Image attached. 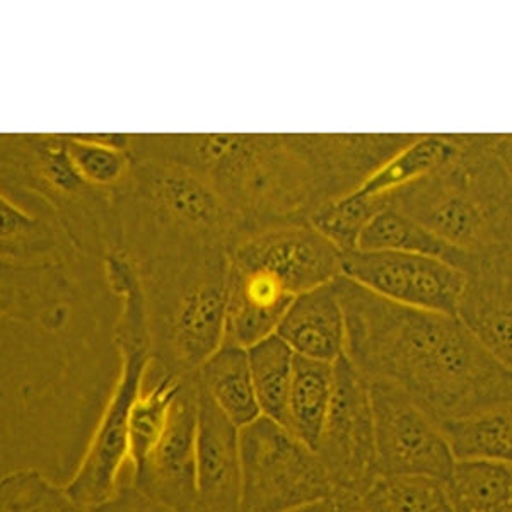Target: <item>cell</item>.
<instances>
[{"label": "cell", "instance_id": "cell-1", "mask_svg": "<svg viewBox=\"0 0 512 512\" xmlns=\"http://www.w3.org/2000/svg\"><path fill=\"white\" fill-rule=\"evenodd\" d=\"M349 357L367 379L395 384L437 424L512 403V371L456 315L408 308L354 280H335Z\"/></svg>", "mask_w": 512, "mask_h": 512}, {"label": "cell", "instance_id": "cell-2", "mask_svg": "<svg viewBox=\"0 0 512 512\" xmlns=\"http://www.w3.org/2000/svg\"><path fill=\"white\" fill-rule=\"evenodd\" d=\"M130 154L204 175L250 233L309 222L328 204L297 135H137Z\"/></svg>", "mask_w": 512, "mask_h": 512}, {"label": "cell", "instance_id": "cell-3", "mask_svg": "<svg viewBox=\"0 0 512 512\" xmlns=\"http://www.w3.org/2000/svg\"><path fill=\"white\" fill-rule=\"evenodd\" d=\"M204 246L152 258L147 320L161 376L197 373L224 344L229 253Z\"/></svg>", "mask_w": 512, "mask_h": 512}, {"label": "cell", "instance_id": "cell-4", "mask_svg": "<svg viewBox=\"0 0 512 512\" xmlns=\"http://www.w3.org/2000/svg\"><path fill=\"white\" fill-rule=\"evenodd\" d=\"M422 226L468 256L512 248V181L492 156L489 135H466L460 158L388 198Z\"/></svg>", "mask_w": 512, "mask_h": 512}, {"label": "cell", "instance_id": "cell-5", "mask_svg": "<svg viewBox=\"0 0 512 512\" xmlns=\"http://www.w3.org/2000/svg\"><path fill=\"white\" fill-rule=\"evenodd\" d=\"M115 344L122 357L120 373L106 403L86 453L64 487L84 506H103L113 499L118 478L128 461V427L135 400L146 383L151 364V333L147 316L140 311H122L115 326Z\"/></svg>", "mask_w": 512, "mask_h": 512}, {"label": "cell", "instance_id": "cell-6", "mask_svg": "<svg viewBox=\"0 0 512 512\" xmlns=\"http://www.w3.org/2000/svg\"><path fill=\"white\" fill-rule=\"evenodd\" d=\"M128 180L152 226L171 236L166 253L202 246L227 250V243L234 245L236 234L243 231L214 185L193 169L158 159H134Z\"/></svg>", "mask_w": 512, "mask_h": 512}, {"label": "cell", "instance_id": "cell-7", "mask_svg": "<svg viewBox=\"0 0 512 512\" xmlns=\"http://www.w3.org/2000/svg\"><path fill=\"white\" fill-rule=\"evenodd\" d=\"M241 465V512L292 511L335 490L315 449L263 415L241 429Z\"/></svg>", "mask_w": 512, "mask_h": 512}, {"label": "cell", "instance_id": "cell-8", "mask_svg": "<svg viewBox=\"0 0 512 512\" xmlns=\"http://www.w3.org/2000/svg\"><path fill=\"white\" fill-rule=\"evenodd\" d=\"M333 487L366 494L379 478L369 381L347 355L335 362V390L316 448Z\"/></svg>", "mask_w": 512, "mask_h": 512}, {"label": "cell", "instance_id": "cell-9", "mask_svg": "<svg viewBox=\"0 0 512 512\" xmlns=\"http://www.w3.org/2000/svg\"><path fill=\"white\" fill-rule=\"evenodd\" d=\"M367 381L376 425L379 477L446 482L456 460L436 420L395 384Z\"/></svg>", "mask_w": 512, "mask_h": 512}, {"label": "cell", "instance_id": "cell-10", "mask_svg": "<svg viewBox=\"0 0 512 512\" xmlns=\"http://www.w3.org/2000/svg\"><path fill=\"white\" fill-rule=\"evenodd\" d=\"M342 275L393 303L444 315H456L466 282L441 258L402 251H349Z\"/></svg>", "mask_w": 512, "mask_h": 512}, {"label": "cell", "instance_id": "cell-11", "mask_svg": "<svg viewBox=\"0 0 512 512\" xmlns=\"http://www.w3.org/2000/svg\"><path fill=\"white\" fill-rule=\"evenodd\" d=\"M344 253L311 222L256 229L234 243L229 262L262 268L292 296L330 284L342 275Z\"/></svg>", "mask_w": 512, "mask_h": 512}, {"label": "cell", "instance_id": "cell-12", "mask_svg": "<svg viewBox=\"0 0 512 512\" xmlns=\"http://www.w3.org/2000/svg\"><path fill=\"white\" fill-rule=\"evenodd\" d=\"M197 373L183 378L168 424L146 463L132 472L135 489L178 512H197Z\"/></svg>", "mask_w": 512, "mask_h": 512}, {"label": "cell", "instance_id": "cell-13", "mask_svg": "<svg viewBox=\"0 0 512 512\" xmlns=\"http://www.w3.org/2000/svg\"><path fill=\"white\" fill-rule=\"evenodd\" d=\"M241 492V429L198 381L197 512H241Z\"/></svg>", "mask_w": 512, "mask_h": 512}, {"label": "cell", "instance_id": "cell-14", "mask_svg": "<svg viewBox=\"0 0 512 512\" xmlns=\"http://www.w3.org/2000/svg\"><path fill=\"white\" fill-rule=\"evenodd\" d=\"M294 297L262 268L229 262L224 344L250 349L277 333Z\"/></svg>", "mask_w": 512, "mask_h": 512}, {"label": "cell", "instance_id": "cell-15", "mask_svg": "<svg viewBox=\"0 0 512 512\" xmlns=\"http://www.w3.org/2000/svg\"><path fill=\"white\" fill-rule=\"evenodd\" d=\"M294 354L321 362H335L347 350V323L335 280L297 294L277 328Z\"/></svg>", "mask_w": 512, "mask_h": 512}, {"label": "cell", "instance_id": "cell-16", "mask_svg": "<svg viewBox=\"0 0 512 512\" xmlns=\"http://www.w3.org/2000/svg\"><path fill=\"white\" fill-rule=\"evenodd\" d=\"M465 139V134L419 135L350 193L388 202L393 193L453 164L463 152Z\"/></svg>", "mask_w": 512, "mask_h": 512}, {"label": "cell", "instance_id": "cell-17", "mask_svg": "<svg viewBox=\"0 0 512 512\" xmlns=\"http://www.w3.org/2000/svg\"><path fill=\"white\" fill-rule=\"evenodd\" d=\"M197 378L222 414L243 429L262 417L248 350L222 345L197 371Z\"/></svg>", "mask_w": 512, "mask_h": 512}, {"label": "cell", "instance_id": "cell-18", "mask_svg": "<svg viewBox=\"0 0 512 512\" xmlns=\"http://www.w3.org/2000/svg\"><path fill=\"white\" fill-rule=\"evenodd\" d=\"M357 250L362 251H402L415 255L434 256L451 263L461 272H466L473 262V256L454 250L446 241L422 226L414 217L408 216L393 205L384 209L367 222L359 238Z\"/></svg>", "mask_w": 512, "mask_h": 512}, {"label": "cell", "instance_id": "cell-19", "mask_svg": "<svg viewBox=\"0 0 512 512\" xmlns=\"http://www.w3.org/2000/svg\"><path fill=\"white\" fill-rule=\"evenodd\" d=\"M335 390V364L296 355L286 427L316 451Z\"/></svg>", "mask_w": 512, "mask_h": 512}, {"label": "cell", "instance_id": "cell-20", "mask_svg": "<svg viewBox=\"0 0 512 512\" xmlns=\"http://www.w3.org/2000/svg\"><path fill=\"white\" fill-rule=\"evenodd\" d=\"M456 461L512 463V403L439 424Z\"/></svg>", "mask_w": 512, "mask_h": 512}, {"label": "cell", "instance_id": "cell-21", "mask_svg": "<svg viewBox=\"0 0 512 512\" xmlns=\"http://www.w3.org/2000/svg\"><path fill=\"white\" fill-rule=\"evenodd\" d=\"M443 485L454 512H512V463L456 461Z\"/></svg>", "mask_w": 512, "mask_h": 512}, {"label": "cell", "instance_id": "cell-22", "mask_svg": "<svg viewBox=\"0 0 512 512\" xmlns=\"http://www.w3.org/2000/svg\"><path fill=\"white\" fill-rule=\"evenodd\" d=\"M256 400L263 417L286 425L296 354L275 333L248 349Z\"/></svg>", "mask_w": 512, "mask_h": 512}, {"label": "cell", "instance_id": "cell-23", "mask_svg": "<svg viewBox=\"0 0 512 512\" xmlns=\"http://www.w3.org/2000/svg\"><path fill=\"white\" fill-rule=\"evenodd\" d=\"M181 383L183 378L161 376L151 388H144L135 400L128 427V461L134 472L146 463L152 449L156 448L180 393Z\"/></svg>", "mask_w": 512, "mask_h": 512}, {"label": "cell", "instance_id": "cell-24", "mask_svg": "<svg viewBox=\"0 0 512 512\" xmlns=\"http://www.w3.org/2000/svg\"><path fill=\"white\" fill-rule=\"evenodd\" d=\"M0 512H96L77 502L57 483L36 470H14L0 480Z\"/></svg>", "mask_w": 512, "mask_h": 512}, {"label": "cell", "instance_id": "cell-25", "mask_svg": "<svg viewBox=\"0 0 512 512\" xmlns=\"http://www.w3.org/2000/svg\"><path fill=\"white\" fill-rule=\"evenodd\" d=\"M362 497L371 512H454L434 478L379 477Z\"/></svg>", "mask_w": 512, "mask_h": 512}, {"label": "cell", "instance_id": "cell-26", "mask_svg": "<svg viewBox=\"0 0 512 512\" xmlns=\"http://www.w3.org/2000/svg\"><path fill=\"white\" fill-rule=\"evenodd\" d=\"M388 202L355 197L352 193L316 210L309 222L342 253L357 250L364 227Z\"/></svg>", "mask_w": 512, "mask_h": 512}, {"label": "cell", "instance_id": "cell-27", "mask_svg": "<svg viewBox=\"0 0 512 512\" xmlns=\"http://www.w3.org/2000/svg\"><path fill=\"white\" fill-rule=\"evenodd\" d=\"M64 144L70 163L91 187H113L130 175L134 163L130 151L103 146L86 135H65Z\"/></svg>", "mask_w": 512, "mask_h": 512}, {"label": "cell", "instance_id": "cell-28", "mask_svg": "<svg viewBox=\"0 0 512 512\" xmlns=\"http://www.w3.org/2000/svg\"><path fill=\"white\" fill-rule=\"evenodd\" d=\"M2 251L9 255H40L52 250L50 229L23 214L16 205L2 198Z\"/></svg>", "mask_w": 512, "mask_h": 512}, {"label": "cell", "instance_id": "cell-29", "mask_svg": "<svg viewBox=\"0 0 512 512\" xmlns=\"http://www.w3.org/2000/svg\"><path fill=\"white\" fill-rule=\"evenodd\" d=\"M96 512H178L161 502L154 501L135 489L134 485L120 487L111 501L96 507Z\"/></svg>", "mask_w": 512, "mask_h": 512}, {"label": "cell", "instance_id": "cell-30", "mask_svg": "<svg viewBox=\"0 0 512 512\" xmlns=\"http://www.w3.org/2000/svg\"><path fill=\"white\" fill-rule=\"evenodd\" d=\"M326 512H371L361 494L350 490H333L332 497L326 501Z\"/></svg>", "mask_w": 512, "mask_h": 512}, {"label": "cell", "instance_id": "cell-31", "mask_svg": "<svg viewBox=\"0 0 512 512\" xmlns=\"http://www.w3.org/2000/svg\"><path fill=\"white\" fill-rule=\"evenodd\" d=\"M489 149L512 181V134L489 135Z\"/></svg>", "mask_w": 512, "mask_h": 512}, {"label": "cell", "instance_id": "cell-32", "mask_svg": "<svg viewBox=\"0 0 512 512\" xmlns=\"http://www.w3.org/2000/svg\"><path fill=\"white\" fill-rule=\"evenodd\" d=\"M287 512H326V501L309 504V506L297 507Z\"/></svg>", "mask_w": 512, "mask_h": 512}]
</instances>
